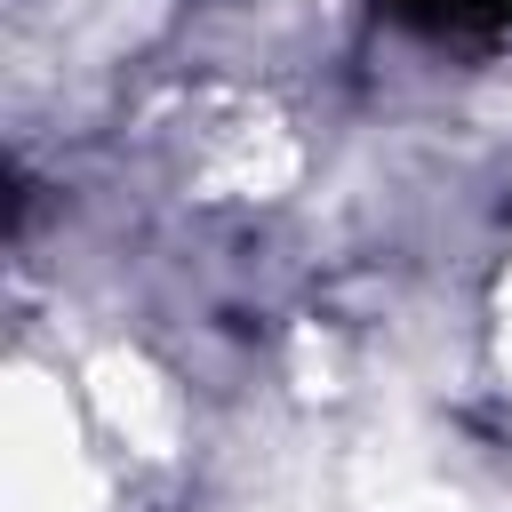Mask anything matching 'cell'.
Segmentation results:
<instances>
[{"label": "cell", "instance_id": "cell-1", "mask_svg": "<svg viewBox=\"0 0 512 512\" xmlns=\"http://www.w3.org/2000/svg\"><path fill=\"white\" fill-rule=\"evenodd\" d=\"M408 24L456 48H512V0H392Z\"/></svg>", "mask_w": 512, "mask_h": 512}]
</instances>
